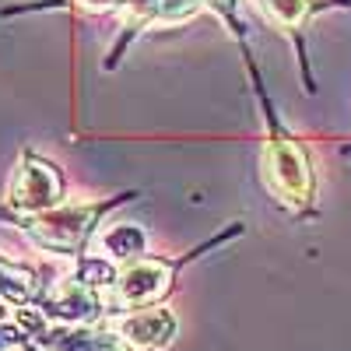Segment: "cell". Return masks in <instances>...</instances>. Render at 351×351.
Listing matches in <instances>:
<instances>
[{"label":"cell","mask_w":351,"mask_h":351,"mask_svg":"<svg viewBox=\"0 0 351 351\" xmlns=\"http://www.w3.org/2000/svg\"><path fill=\"white\" fill-rule=\"evenodd\" d=\"M53 313H56V316H64V319H77V324H81V319H92V316L99 313V306H95L92 288L81 285V281L74 278V281H67L60 291H56Z\"/></svg>","instance_id":"obj_7"},{"label":"cell","mask_w":351,"mask_h":351,"mask_svg":"<svg viewBox=\"0 0 351 351\" xmlns=\"http://www.w3.org/2000/svg\"><path fill=\"white\" fill-rule=\"evenodd\" d=\"M176 334V316L169 309H137L130 316H123L120 324V341L134 351H158L172 341Z\"/></svg>","instance_id":"obj_5"},{"label":"cell","mask_w":351,"mask_h":351,"mask_svg":"<svg viewBox=\"0 0 351 351\" xmlns=\"http://www.w3.org/2000/svg\"><path fill=\"white\" fill-rule=\"evenodd\" d=\"M77 4H81L84 11H112L120 0H77Z\"/></svg>","instance_id":"obj_13"},{"label":"cell","mask_w":351,"mask_h":351,"mask_svg":"<svg viewBox=\"0 0 351 351\" xmlns=\"http://www.w3.org/2000/svg\"><path fill=\"white\" fill-rule=\"evenodd\" d=\"M60 176L43 158H21L14 183H11V204L21 215H43L60 204Z\"/></svg>","instance_id":"obj_3"},{"label":"cell","mask_w":351,"mask_h":351,"mask_svg":"<svg viewBox=\"0 0 351 351\" xmlns=\"http://www.w3.org/2000/svg\"><path fill=\"white\" fill-rule=\"evenodd\" d=\"M158 4H162V0H130V11L137 18H155L158 14Z\"/></svg>","instance_id":"obj_12"},{"label":"cell","mask_w":351,"mask_h":351,"mask_svg":"<svg viewBox=\"0 0 351 351\" xmlns=\"http://www.w3.org/2000/svg\"><path fill=\"white\" fill-rule=\"evenodd\" d=\"M260 8L267 11V18H274L278 25L295 28L309 14V0H260Z\"/></svg>","instance_id":"obj_10"},{"label":"cell","mask_w":351,"mask_h":351,"mask_svg":"<svg viewBox=\"0 0 351 351\" xmlns=\"http://www.w3.org/2000/svg\"><path fill=\"white\" fill-rule=\"evenodd\" d=\"M46 344H53L56 351H130L120 337L92 334V330H81V327L49 330V334H46Z\"/></svg>","instance_id":"obj_6"},{"label":"cell","mask_w":351,"mask_h":351,"mask_svg":"<svg viewBox=\"0 0 351 351\" xmlns=\"http://www.w3.org/2000/svg\"><path fill=\"white\" fill-rule=\"evenodd\" d=\"M221 4H228V0H221Z\"/></svg>","instance_id":"obj_14"},{"label":"cell","mask_w":351,"mask_h":351,"mask_svg":"<svg viewBox=\"0 0 351 351\" xmlns=\"http://www.w3.org/2000/svg\"><path fill=\"white\" fill-rule=\"evenodd\" d=\"M172 281V267L162 260H130L127 267L116 274V291L127 306H148L158 302Z\"/></svg>","instance_id":"obj_4"},{"label":"cell","mask_w":351,"mask_h":351,"mask_svg":"<svg viewBox=\"0 0 351 351\" xmlns=\"http://www.w3.org/2000/svg\"><path fill=\"white\" fill-rule=\"evenodd\" d=\"M32 274H28L25 267H18V263H8V260H0V295H4L11 306H21L32 299Z\"/></svg>","instance_id":"obj_9"},{"label":"cell","mask_w":351,"mask_h":351,"mask_svg":"<svg viewBox=\"0 0 351 351\" xmlns=\"http://www.w3.org/2000/svg\"><path fill=\"white\" fill-rule=\"evenodd\" d=\"M197 8H200V0H162V4H158V18L180 21V18L193 14Z\"/></svg>","instance_id":"obj_11"},{"label":"cell","mask_w":351,"mask_h":351,"mask_svg":"<svg viewBox=\"0 0 351 351\" xmlns=\"http://www.w3.org/2000/svg\"><path fill=\"white\" fill-rule=\"evenodd\" d=\"M102 253L109 260H137L144 253V232L137 225H112L106 236H102Z\"/></svg>","instance_id":"obj_8"},{"label":"cell","mask_w":351,"mask_h":351,"mask_svg":"<svg viewBox=\"0 0 351 351\" xmlns=\"http://www.w3.org/2000/svg\"><path fill=\"white\" fill-rule=\"evenodd\" d=\"M95 215H99L95 204H64V208L56 204V208L36 215L32 236H36L43 246H49V250L71 253V250H77V246L84 243L88 232H92Z\"/></svg>","instance_id":"obj_2"},{"label":"cell","mask_w":351,"mask_h":351,"mask_svg":"<svg viewBox=\"0 0 351 351\" xmlns=\"http://www.w3.org/2000/svg\"><path fill=\"white\" fill-rule=\"evenodd\" d=\"M263 176H267V186L281 204H288V208H306L309 204L313 169H309V155L295 141L278 137L263 148Z\"/></svg>","instance_id":"obj_1"}]
</instances>
